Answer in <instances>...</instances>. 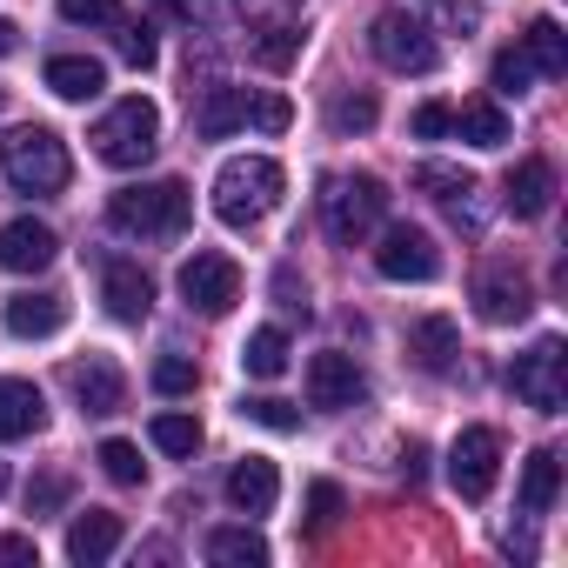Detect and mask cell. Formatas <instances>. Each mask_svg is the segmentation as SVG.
Listing matches in <instances>:
<instances>
[{
    "instance_id": "6da1fadb",
    "label": "cell",
    "mask_w": 568,
    "mask_h": 568,
    "mask_svg": "<svg viewBox=\"0 0 568 568\" xmlns=\"http://www.w3.org/2000/svg\"><path fill=\"white\" fill-rule=\"evenodd\" d=\"M281 194H288V174H281V161H267V154H234V161H221V174H214V214H221L227 227L267 221V214L281 207Z\"/></svg>"
},
{
    "instance_id": "7a4b0ae2",
    "label": "cell",
    "mask_w": 568,
    "mask_h": 568,
    "mask_svg": "<svg viewBox=\"0 0 568 568\" xmlns=\"http://www.w3.org/2000/svg\"><path fill=\"white\" fill-rule=\"evenodd\" d=\"M108 221L141 241H181L194 221V194H187V181H141L108 201Z\"/></svg>"
},
{
    "instance_id": "3957f363",
    "label": "cell",
    "mask_w": 568,
    "mask_h": 568,
    "mask_svg": "<svg viewBox=\"0 0 568 568\" xmlns=\"http://www.w3.org/2000/svg\"><path fill=\"white\" fill-rule=\"evenodd\" d=\"M388 214V187L375 174H322V227L335 247H355L382 227Z\"/></svg>"
},
{
    "instance_id": "277c9868",
    "label": "cell",
    "mask_w": 568,
    "mask_h": 568,
    "mask_svg": "<svg viewBox=\"0 0 568 568\" xmlns=\"http://www.w3.org/2000/svg\"><path fill=\"white\" fill-rule=\"evenodd\" d=\"M0 174L21 194H61L74 181V161H68V141L54 128H14L0 141Z\"/></svg>"
},
{
    "instance_id": "5b68a950",
    "label": "cell",
    "mask_w": 568,
    "mask_h": 568,
    "mask_svg": "<svg viewBox=\"0 0 568 568\" xmlns=\"http://www.w3.org/2000/svg\"><path fill=\"white\" fill-rule=\"evenodd\" d=\"M94 161H108V168H141V161H154V148H161V108L154 101H141V94H128V101H114L101 121H94Z\"/></svg>"
},
{
    "instance_id": "8992f818",
    "label": "cell",
    "mask_w": 568,
    "mask_h": 568,
    "mask_svg": "<svg viewBox=\"0 0 568 568\" xmlns=\"http://www.w3.org/2000/svg\"><path fill=\"white\" fill-rule=\"evenodd\" d=\"M508 382L535 415H561V402H568V348H561V335H541L528 355H515Z\"/></svg>"
},
{
    "instance_id": "52a82bcc",
    "label": "cell",
    "mask_w": 568,
    "mask_h": 568,
    "mask_svg": "<svg viewBox=\"0 0 568 568\" xmlns=\"http://www.w3.org/2000/svg\"><path fill=\"white\" fill-rule=\"evenodd\" d=\"M181 302L201 308L207 322H221V315L241 302V267H234L221 247H194V254L181 261Z\"/></svg>"
},
{
    "instance_id": "ba28073f",
    "label": "cell",
    "mask_w": 568,
    "mask_h": 568,
    "mask_svg": "<svg viewBox=\"0 0 568 568\" xmlns=\"http://www.w3.org/2000/svg\"><path fill=\"white\" fill-rule=\"evenodd\" d=\"M368 48H375V61L395 68V74H435V68H442V48H435V34H428L415 14H375Z\"/></svg>"
},
{
    "instance_id": "9c48e42d",
    "label": "cell",
    "mask_w": 568,
    "mask_h": 568,
    "mask_svg": "<svg viewBox=\"0 0 568 568\" xmlns=\"http://www.w3.org/2000/svg\"><path fill=\"white\" fill-rule=\"evenodd\" d=\"M495 475H501V435L495 428H462L455 448H448V481L462 501H488L495 495Z\"/></svg>"
},
{
    "instance_id": "30bf717a",
    "label": "cell",
    "mask_w": 568,
    "mask_h": 568,
    "mask_svg": "<svg viewBox=\"0 0 568 568\" xmlns=\"http://www.w3.org/2000/svg\"><path fill=\"white\" fill-rule=\"evenodd\" d=\"M375 274H382V281H435V274H442L435 234H422V227H388L382 247H375Z\"/></svg>"
},
{
    "instance_id": "8fae6325",
    "label": "cell",
    "mask_w": 568,
    "mask_h": 568,
    "mask_svg": "<svg viewBox=\"0 0 568 568\" xmlns=\"http://www.w3.org/2000/svg\"><path fill=\"white\" fill-rule=\"evenodd\" d=\"M475 315H481V322H495V328L528 322V315H535V288H528V274H515V267H488V274L475 281Z\"/></svg>"
},
{
    "instance_id": "7c38bea8",
    "label": "cell",
    "mask_w": 568,
    "mask_h": 568,
    "mask_svg": "<svg viewBox=\"0 0 568 568\" xmlns=\"http://www.w3.org/2000/svg\"><path fill=\"white\" fill-rule=\"evenodd\" d=\"M54 254H61V234L48 221H34V214L0 227V267L8 274H41V267H54Z\"/></svg>"
},
{
    "instance_id": "4fadbf2b",
    "label": "cell",
    "mask_w": 568,
    "mask_h": 568,
    "mask_svg": "<svg viewBox=\"0 0 568 568\" xmlns=\"http://www.w3.org/2000/svg\"><path fill=\"white\" fill-rule=\"evenodd\" d=\"M368 395V382H362V368H355V355H315L308 362V408H355Z\"/></svg>"
},
{
    "instance_id": "5bb4252c",
    "label": "cell",
    "mask_w": 568,
    "mask_h": 568,
    "mask_svg": "<svg viewBox=\"0 0 568 568\" xmlns=\"http://www.w3.org/2000/svg\"><path fill=\"white\" fill-rule=\"evenodd\" d=\"M501 201H508V214H515V221H541V214L555 207V168H548L541 154L515 161V168H508V181H501Z\"/></svg>"
},
{
    "instance_id": "9a60e30c",
    "label": "cell",
    "mask_w": 568,
    "mask_h": 568,
    "mask_svg": "<svg viewBox=\"0 0 568 568\" xmlns=\"http://www.w3.org/2000/svg\"><path fill=\"white\" fill-rule=\"evenodd\" d=\"M0 322H8V335H14V342H48V335H61V328H68V302H61V295H48V288H41V295L28 288V295H8Z\"/></svg>"
},
{
    "instance_id": "2e32d148",
    "label": "cell",
    "mask_w": 568,
    "mask_h": 568,
    "mask_svg": "<svg viewBox=\"0 0 568 568\" xmlns=\"http://www.w3.org/2000/svg\"><path fill=\"white\" fill-rule=\"evenodd\" d=\"M74 402H81L88 415H121V402H128V375H121V362H114V355H88V362H74Z\"/></svg>"
},
{
    "instance_id": "e0dca14e",
    "label": "cell",
    "mask_w": 568,
    "mask_h": 568,
    "mask_svg": "<svg viewBox=\"0 0 568 568\" xmlns=\"http://www.w3.org/2000/svg\"><path fill=\"white\" fill-rule=\"evenodd\" d=\"M227 501H234L241 515H274V501H281V468H274L267 455H241V462L227 468Z\"/></svg>"
},
{
    "instance_id": "ac0fdd59",
    "label": "cell",
    "mask_w": 568,
    "mask_h": 568,
    "mask_svg": "<svg viewBox=\"0 0 568 568\" xmlns=\"http://www.w3.org/2000/svg\"><path fill=\"white\" fill-rule=\"evenodd\" d=\"M101 302H108L114 322H148V308H154V281H148L134 261H108V267H101Z\"/></svg>"
},
{
    "instance_id": "d6986e66",
    "label": "cell",
    "mask_w": 568,
    "mask_h": 568,
    "mask_svg": "<svg viewBox=\"0 0 568 568\" xmlns=\"http://www.w3.org/2000/svg\"><path fill=\"white\" fill-rule=\"evenodd\" d=\"M41 428H48V395L34 382L8 375V382H0V442H28Z\"/></svg>"
},
{
    "instance_id": "ffe728a7",
    "label": "cell",
    "mask_w": 568,
    "mask_h": 568,
    "mask_svg": "<svg viewBox=\"0 0 568 568\" xmlns=\"http://www.w3.org/2000/svg\"><path fill=\"white\" fill-rule=\"evenodd\" d=\"M114 548H121V515H108V508H88V515H74V521H68V561H81V568H101Z\"/></svg>"
},
{
    "instance_id": "44dd1931",
    "label": "cell",
    "mask_w": 568,
    "mask_h": 568,
    "mask_svg": "<svg viewBox=\"0 0 568 568\" xmlns=\"http://www.w3.org/2000/svg\"><path fill=\"white\" fill-rule=\"evenodd\" d=\"M408 355H415V368L448 375V368H455V355H462V328H455L448 315H422V322L408 328Z\"/></svg>"
},
{
    "instance_id": "7402d4cb",
    "label": "cell",
    "mask_w": 568,
    "mask_h": 568,
    "mask_svg": "<svg viewBox=\"0 0 568 568\" xmlns=\"http://www.w3.org/2000/svg\"><path fill=\"white\" fill-rule=\"evenodd\" d=\"M48 88H54L61 101H94V94L108 88V68H101L94 54H54V61H48Z\"/></svg>"
},
{
    "instance_id": "603a6c76",
    "label": "cell",
    "mask_w": 568,
    "mask_h": 568,
    "mask_svg": "<svg viewBox=\"0 0 568 568\" xmlns=\"http://www.w3.org/2000/svg\"><path fill=\"white\" fill-rule=\"evenodd\" d=\"M241 121H247V94L241 88H207L201 108H194V134L201 141H227Z\"/></svg>"
},
{
    "instance_id": "cb8c5ba5",
    "label": "cell",
    "mask_w": 568,
    "mask_h": 568,
    "mask_svg": "<svg viewBox=\"0 0 568 568\" xmlns=\"http://www.w3.org/2000/svg\"><path fill=\"white\" fill-rule=\"evenodd\" d=\"M448 134H462L468 148H501V141H508V114L481 94V101H462V108L448 114Z\"/></svg>"
},
{
    "instance_id": "d4e9b609",
    "label": "cell",
    "mask_w": 568,
    "mask_h": 568,
    "mask_svg": "<svg viewBox=\"0 0 568 568\" xmlns=\"http://www.w3.org/2000/svg\"><path fill=\"white\" fill-rule=\"evenodd\" d=\"M555 495H561V455L555 448H535L521 462V515H548Z\"/></svg>"
},
{
    "instance_id": "484cf974",
    "label": "cell",
    "mask_w": 568,
    "mask_h": 568,
    "mask_svg": "<svg viewBox=\"0 0 568 568\" xmlns=\"http://www.w3.org/2000/svg\"><path fill=\"white\" fill-rule=\"evenodd\" d=\"M521 54L535 61V74H541V81H561V74H568V34H561L548 14L521 34Z\"/></svg>"
},
{
    "instance_id": "4316f807",
    "label": "cell",
    "mask_w": 568,
    "mask_h": 568,
    "mask_svg": "<svg viewBox=\"0 0 568 568\" xmlns=\"http://www.w3.org/2000/svg\"><path fill=\"white\" fill-rule=\"evenodd\" d=\"M207 561L214 568H261L267 561V541L254 528H214L207 535Z\"/></svg>"
},
{
    "instance_id": "83f0119b",
    "label": "cell",
    "mask_w": 568,
    "mask_h": 568,
    "mask_svg": "<svg viewBox=\"0 0 568 568\" xmlns=\"http://www.w3.org/2000/svg\"><path fill=\"white\" fill-rule=\"evenodd\" d=\"M241 368H247L254 382L288 375V335H281V328H254V335H247V348H241Z\"/></svg>"
},
{
    "instance_id": "f1b7e54d",
    "label": "cell",
    "mask_w": 568,
    "mask_h": 568,
    "mask_svg": "<svg viewBox=\"0 0 568 568\" xmlns=\"http://www.w3.org/2000/svg\"><path fill=\"white\" fill-rule=\"evenodd\" d=\"M295 54H302V28H295V21H267V28L254 34V61H261V68H274V74L288 68Z\"/></svg>"
},
{
    "instance_id": "f546056e",
    "label": "cell",
    "mask_w": 568,
    "mask_h": 568,
    "mask_svg": "<svg viewBox=\"0 0 568 568\" xmlns=\"http://www.w3.org/2000/svg\"><path fill=\"white\" fill-rule=\"evenodd\" d=\"M94 462H101V475H108V481H121V488H141V475H148L141 448H134V442H121V435H108V442L94 448Z\"/></svg>"
},
{
    "instance_id": "4dcf8cb0",
    "label": "cell",
    "mask_w": 568,
    "mask_h": 568,
    "mask_svg": "<svg viewBox=\"0 0 568 568\" xmlns=\"http://www.w3.org/2000/svg\"><path fill=\"white\" fill-rule=\"evenodd\" d=\"M148 442H154L161 455H181V462H187V455L201 448V422H194V415H154Z\"/></svg>"
},
{
    "instance_id": "1f68e13d",
    "label": "cell",
    "mask_w": 568,
    "mask_h": 568,
    "mask_svg": "<svg viewBox=\"0 0 568 568\" xmlns=\"http://www.w3.org/2000/svg\"><path fill=\"white\" fill-rule=\"evenodd\" d=\"M415 187L435 194V201H462V194H475V174H462V168H448V161H422V168H415Z\"/></svg>"
},
{
    "instance_id": "d6a6232c",
    "label": "cell",
    "mask_w": 568,
    "mask_h": 568,
    "mask_svg": "<svg viewBox=\"0 0 568 568\" xmlns=\"http://www.w3.org/2000/svg\"><path fill=\"white\" fill-rule=\"evenodd\" d=\"M241 422H254V428H267V435H295V428H302L295 402H274V395H247V402H241Z\"/></svg>"
},
{
    "instance_id": "836d02e7",
    "label": "cell",
    "mask_w": 568,
    "mask_h": 568,
    "mask_svg": "<svg viewBox=\"0 0 568 568\" xmlns=\"http://www.w3.org/2000/svg\"><path fill=\"white\" fill-rule=\"evenodd\" d=\"M488 81H495V94H528L541 74H535V61H528L521 48H501V54H495V68H488Z\"/></svg>"
},
{
    "instance_id": "e575fe53",
    "label": "cell",
    "mask_w": 568,
    "mask_h": 568,
    "mask_svg": "<svg viewBox=\"0 0 568 568\" xmlns=\"http://www.w3.org/2000/svg\"><path fill=\"white\" fill-rule=\"evenodd\" d=\"M375 114H382L375 94H335V101H328V128H335V134H368Z\"/></svg>"
},
{
    "instance_id": "d590c367",
    "label": "cell",
    "mask_w": 568,
    "mask_h": 568,
    "mask_svg": "<svg viewBox=\"0 0 568 568\" xmlns=\"http://www.w3.org/2000/svg\"><path fill=\"white\" fill-rule=\"evenodd\" d=\"M61 21H74V28H121L128 14H121V0H61Z\"/></svg>"
},
{
    "instance_id": "8d00e7d4",
    "label": "cell",
    "mask_w": 568,
    "mask_h": 568,
    "mask_svg": "<svg viewBox=\"0 0 568 568\" xmlns=\"http://www.w3.org/2000/svg\"><path fill=\"white\" fill-rule=\"evenodd\" d=\"M121 61H128V68H141V74L161 61V48H154V28H148V21H121Z\"/></svg>"
},
{
    "instance_id": "74e56055",
    "label": "cell",
    "mask_w": 568,
    "mask_h": 568,
    "mask_svg": "<svg viewBox=\"0 0 568 568\" xmlns=\"http://www.w3.org/2000/svg\"><path fill=\"white\" fill-rule=\"evenodd\" d=\"M194 382H201V368L187 355H161L154 362V395H194Z\"/></svg>"
},
{
    "instance_id": "f35d334b",
    "label": "cell",
    "mask_w": 568,
    "mask_h": 568,
    "mask_svg": "<svg viewBox=\"0 0 568 568\" xmlns=\"http://www.w3.org/2000/svg\"><path fill=\"white\" fill-rule=\"evenodd\" d=\"M342 521V488L335 481H315L308 488V528H335Z\"/></svg>"
},
{
    "instance_id": "ab89813d",
    "label": "cell",
    "mask_w": 568,
    "mask_h": 568,
    "mask_svg": "<svg viewBox=\"0 0 568 568\" xmlns=\"http://www.w3.org/2000/svg\"><path fill=\"white\" fill-rule=\"evenodd\" d=\"M247 121H254L261 134H281V128H288V121H295V108H288V101H281V94H261V101H247Z\"/></svg>"
},
{
    "instance_id": "60d3db41",
    "label": "cell",
    "mask_w": 568,
    "mask_h": 568,
    "mask_svg": "<svg viewBox=\"0 0 568 568\" xmlns=\"http://www.w3.org/2000/svg\"><path fill=\"white\" fill-rule=\"evenodd\" d=\"M448 114H455L448 101H422V108L408 114V128H415V141H442V134H448Z\"/></svg>"
},
{
    "instance_id": "b9f144b4",
    "label": "cell",
    "mask_w": 568,
    "mask_h": 568,
    "mask_svg": "<svg viewBox=\"0 0 568 568\" xmlns=\"http://www.w3.org/2000/svg\"><path fill=\"white\" fill-rule=\"evenodd\" d=\"M54 508H68V475H41L28 488V515H54Z\"/></svg>"
},
{
    "instance_id": "7bdbcfd3",
    "label": "cell",
    "mask_w": 568,
    "mask_h": 568,
    "mask_svg": "<svg viewBox=\"0 0 568 568\" xmlns=\"http://www.w3.org/2000/svg\"><path fill=\"white\" fill-rule=\"evenodd\" d=\"M274 295H281V308H288V315H308V288H295V274H288V267L274 274Z\"/></svg>"
},
{
    "instance_id": "ee69618b",
    "label": "cell",
    "mask_w": 568,
    "mask_h": 568,
    "mask_svg": "<svg viewBox=\"0 0 568 568\" xmlns=\"http://www.w3.org/2000/svg\"><path fill=\"white\" fill-rule=\"evenodd\" d=\"M0 561H14V568H34V541H28V535H0Z\"/></svg>"
},
{
    "instance_id": "f6af8a7d",
    "label": "cell",
    "mask_w": 568,
    "mask_h": 568,
    "mask_svg": "<svg viewBox=\"0 0 568 568\" xmlns=\"http://www.w3.org/2000/svg\"><path fill=\"white\" fill-rule=\"evenodd\" d=\"M435 8H442L448 21H462V28H475V8H468V0H435Z\"/></svg>"
},
{
    "instance_id": "bcb514c9",
    "label": "cell",
    "mask_w": 568,
    "mask_h": 568,
    "mask_svg": "<svg viewBox=\"0 0 568 568\" xmlns=\"http://www.w3.org/2000/svg\"><path fill=\"white\" fill-rule=\"evenodd\" d=\"M0 54H14V21H0Z\"/></svg>"
},
{
    "instance_id": "7dc6e473",
    "label": "cell",
    "mask_w": 568,
    "mask_h": 568,
    "mask_svg": "<svg viewBox=\"0 0 568 568\" xmlns=\"http://www.w3.org/2000/svg\"><path fill=\"white\" fill-rule=\"evenodd\" d=\"M0 495H8V462H0Z\"/></svg>"
}]
</instances>
